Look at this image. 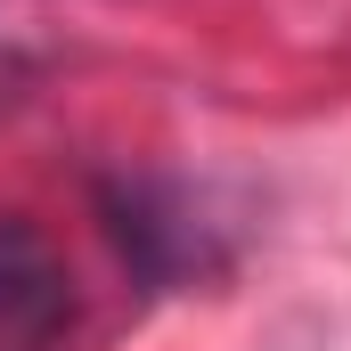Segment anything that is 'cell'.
<instances>
[{"label": "cell", "mask_w": 351, "mask_h": 351, "mask_svg": "<svg viewBox=\"0 0 351 351\" xmlns=\"http://www.w3.org/2000/svg\"><path fill=\"white\" fill-rule=\"evenodd\" d=\"M66 327H74V286L58 245L25 213H0V351H58Z\"/></svg>", "instance_id": "6da1fadb"}]
</instances>
